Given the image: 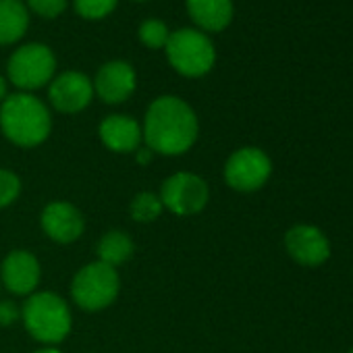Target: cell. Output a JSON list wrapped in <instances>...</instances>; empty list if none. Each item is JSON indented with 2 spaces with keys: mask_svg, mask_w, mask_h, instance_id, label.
Returning a JSON list of instances; mask_svg holds the SVG:
<instances>
[{
  "mask_svg": "<svg viewBox=\"0 0 353 353\" xmlns=\"http://www.w3.org/2000/svg\"><path fill=\"white\" fill-rule=\"evenodd\" d=\"M143 143L160 156H181L194 148L200 135L196 110L176 96L156 98L143 117Z\"/></svg>",
  "mask_w": 353,
  "mask_h": 353,
  "instance_id": "obj_1",
  "label": "cell"
},
{
  "mask_svg": "<svg viewBox=\"0 0 353 353\" xmlns=\"http://www.w3.org/2000/svg\"><path fill=\"white\" fill-rule=\"evenodd\" d=\"M0 131L19 148H36L44 143L52 131V114L48 106L28 94H11L0 104Z\"/></svg>",
  "mask_w": 353,
  "mask_h": 353,
  "instance_id": "obj_2",
  "label": "cell"
},
{
  "mask_svg": "<svg viewBox=\"0 0 353 353\" xmlns=\"http://www.w3.org/2000/svg\"><path fill=\"white\" fill-rule=\"evenodd\" d=\"M21 322L32 339L46 347L63 343L73 328L69 303L52 291L32 293L21 305Z\"/></svg>",
  "mask_w": 353,
  "mask_h": 353,
  "instance_id": "obj_3",
  "label": "cell"
},
{
  "mask_svg": "<svg viewBox=\"0 0 353 353\" xmlns=\"http://www.w3.org/2000/svg\"><path fill=\"white\" fill-rule=\"evenodd\" d=\"M164 50L170 67L183 77H204L216 63V50L210 38L190 28L172 32Z\"/></svg>",
  "mask_w": 353,
  "mask_h": 353,
  "instance_id": "obj_4",
  "label": "cell"
},
{
  "mask_svg": "<svg viewBox=\"0 0 353 353\" xmlns=\"http://www.w3.org/2000/svg\"><path fill=\"white\" fill-rule=\"evenodd\" d=\"M121 291V276L119 270L104 264L92 262L79 268L71 283V297L77 307L85 312H100L114 303Z\"/></svg>",
  "mask_w": 353,
  "mask_h": 353,
  "instance_id": "obj_5",
  "label": "cell"
},
{
  "mask_svg": "<svg viewBox=\"0 0 353 353\" xmlns=\"http://www.w3.org/2000/svg\"><path fill=\"white\" fill-rule=\"evenodd\" d=\"M57 71V57L54 52L40 42L26 44L13 52L7 65L9 79L21 92H34L48 85Z\"/></svg>",
  "mask_w": 353,
  "mask_h": 353,
  "instance_id": "obj_6",
  "label": "cell"
},
{
  "mask_svg": "<svg viewBox=\"0 0 353 353\" xmlns=\"http://www.w3.org/2000/svg\"><path fill=\"white\" fill-rule=\"evenodd\" d=\"M160 200L166 210L176 216H194L210 202V188L196 172H174L164 179Z\"/></svg>",
  "mask_w": 353,
  "mask_h": 353,
  "instance_id": "obj_7",
  "label": "cell"
},
{
  "mask_svg": "<svg viewBox=\"0 0 353 353\" xmlns=\"http://www.w3.org/2000/svg\"><path fill=\"white\" fill-rule=\"evenodd\" d=\"M272 174V160L260 148L248 145L235 150L225 162V181L231 190L252 194L262 190Z\"/></svg>",
  "mask_w": 353,
  "mask_h": 353,
  "instance_id": "obj_8",
  "label": "cell"
},
{
  "mask_svg": "<svg viewBox=\"0 0 353 353\" xmlns=\"http://www.w3.org/2000/svg\"><path fill=\"white\" fill-rule=\"evenodd\" d=\"M42 279L40 260L28 250H13L0 264V285L9 293L30 297L36 293Z\"/></svg>",
  "mask_w": 353,
  "mask_h": 353,
  "instance_id": "obj_9",
  "label": "cell"
},
{
  "mask_svg": "<svg viewBox=\"0 0 353 353\" xmlns=\"http://www.w3.org/2000/svg\"><path fill=\"white\" fill-rule=\"evenodd\" d=\"M94 98V83L88 75L79 71H67L61 73L50 81L48 88V100L50 104L65 114H77L90 106Z\"/></svg>",
  "mask_w": 353,
  "mask_h": 353,
  "instance_id": "obj_10",
  "label": "cell"
},
{
  "mask_svg": "<svg viewBox=\"0 0 353 353\" xmlns=\"http://www.w3.org/2000/svg\"><path fill=\"white\" fill-rule=\"evenodd\" d=\"M40 225L44 235L61 245L77 241L85 231V219L81 210L65 200L50 202L40 214Z\"/></svg>",
  "mask_w": 353,
  "mask_h": 353,
  "instance_id": "obj_11",
  "label": "cell"
},
{
  "mask_svg": "<svg viewBox=\"0 0 353 353\" xmlns=\"http://www.w3.org/2000/svg\"><path fill=\"white\" fill-rule=\"evenodd\" d=\"M287 254L301 266H320L330 256L326 235L314 225H295L285 235Z\"/></svg>",
  "mask_w": 353,
  "mask_h": 353,
  "instance_id": "obj_12",
  "label": "cell"
},
{
  "mask_svg": "<svg viewBox=\"0 0 353 353\" xmlns=\"http://www.w3.org/2000/svg\"><path fill=\"white\" fill-rule=\"evenodd\" d=\"M94 94L106 104H123L131 98L137 85L135 69L125 61H108L96 73Z\"/></svg>",
  "mask_w": 353,
  "mask_h": 353,
  "instance_id": "obj_13",
  "label": "cell"
},
{
  "mask_svg": "<svg viewBox=\"0 0 353 353\" xmlns=\"http://www.w3.org/2000/svg\"><path fill=\"white\" fill-rule=\"evenodd\" d=\"M98 135H100L102 143L110 152H117V154L137 152L143 141L141 125L133 117H127V114L106 117L98 127Z\"/></svg>",
  "mask_w": 353,
  "mask_h": 353,
  "instance_id": "obj_14",
  "label": "cell"
},
{
  "mask_svg": "<svg viewBox=\"0 0 353 353\" xmlns=\"http://www.w3.org/2000/svg\"><path fill=\"white\" fill-rule=\"evenodd\" d=\"M190 17L206 32H223L233 19V0H185Z\"/></svg>",
  "mask_w": 353,
  "mask_h": 353,
  "instance_id": "obj_15",
  "label": "cell"
},
{
  "mask_svg": "<svg viewBox=\"0 0 353 353\" xmlns=\"http://www.w3.org/2000/svg\"><path fill=\"white\" fill-rule=\"evenodd\" d=\"M30 26V15L21 0H0V46L19 42Z\"/></svg>",
  "mask_w": 353,
  "mask_h": 353,
  "instance_id": "obj_16",
  "label": "cell"
},
{
  "mask_svg": "<svg viewBox=\"0 0 353 353\" xmlns=\"http://www.w3.org/2000/svg\"><path fill=\"white\" fill-rule=\"evenodd\" d=\"M133 239L129 237V233L112 229L108 233H104L98 243H96V256L98 262H104L112 268H119L121 264H125L131 256H133Z\"/></svg>",
  "mask_w": 353,
  "mask_h": 353,
  "instance_id": "obj_17",
  "label": "cell"
},
{
  "mask_svg": "<svg viewBox=\"0 0 353 353\" xmlns=\"http://www.w3.org/2000/svg\"><path fill=\"white\" fill-rule=\"evenodd\" d=\"M162 212H164L162 200L158 194H152V192L137 194L129 204V214L135 223H154L160 219Z\"/></svg>",
  "mask_w": 353,
  "mask_h": 353,
  "instance_id": "obj_18",
  "label": "cell"
},
{
  "mask_svg": "<svg viewBox=\"0 0 353 353\" xmlns=\"http://www.w3.org/2000/svg\"><path fill=\"white\" fill-rule=\"evenodd\" d=\"M168 38H170V32H168L166 23L160 19H145L139 26V40L148 48H154V50L164 48Z\"/></svg>",
  "mask_w": 353,
  "mask_h": 353,
  "instance_id": "obj_19",
  "label": "cell"
},
{
  "mask_svg": "<svg viewBox=\"0 0 353 353\" xmlns=\"http://www.w3.org/2000/svg\"><path fill=\"white\" fill-rule=\"evenodd\" d=\"M21 194V179L9 168H0V210L9 208Z\"/></svg>",
  "mask_w": 353,
  "mask_h": 353,
  "instance_id": "obj_20",
  "label": "cell"
},
{
  "mask_svg": "<svg viewBox=\"0 0 353 353\" xmlns=\"http://www.w3.org/2000/svg\"><path fill=\"white\" fill-rule=\"evenodd\" d=\"M75 11L83 19H102L117 7V0H73Z\"/></svg>",
  "mask_w": 353,
  "mask_h": 353,
  "instance_id": "obj_21",
  "label": "cell"
},
{
  "mask_svg": "<svg viewBox=\"0 0 353 353\" xmlns=\"http://www.w3.org/2000/svg\"><path fill=\"white\" fill-rule=\"evenodd\" d=\"M28 7L44 19H54L67 9V0H28Z\"/></svg>",
  "mask_w": 353,
  "mask_h": 353,
  "instance_id": "obj_22",
  "label": "cell"
},
{
  "mask_svg": "<svg viewBox=\"0 0 353 353\" xmlns=\"http://www.w3.org/2000/svg\"><path fill=\"white\" fill-rule=\"evenodd\" d=\"M21 320V307L13 299H0V326H11Z\"/></svg>",
  "mask_w": 353,
  "mask_h": 353,
  "instance_id": "obj_23",
  "label": "cell"
},
{
  "mask_svg": "<svg viewBox=\"0 0 353 353\" xmlns=\"http://www.w3.org/2000/svg\"><path fill=\"white\" fill-rule=\"evenodd\" d=\"M135 156H137V162H139V164H148V162L154 158V152H152L150 148L143 145V148H139V150L135 152Z\"/></svg>",
  "mask_w": 353,
  "mask_h": 353,
  "instance_id": "obj_24",
  "label": "cell"
},
{
  "mask_svg": "<svg viewBox=\"0 0 353 353\" xmlns=\"http://www.w3.org/2000/svg\"><path fill=\"white\" fill-rule=\"evenodd\" d=\"M5 98H7V81L3 79V75H0V102Z\"/></svg>",
  "mask_w": 353,
  "mask_h": 353,
  "instance_id": "obj_25",
  "label": "cell"
},
{
  "mask_svg": "<svg viewBox=\"0 0 353 353\" xmlns=\"http://www.w3.org/2000/svg\"><path fill=\"white\" fill-rule=\"evenodd\" d=\"M34 353H61L57 347H42V349H38V351H34Z\"/></svg>",
  "mask_w": 353,
  "mask_h": 353,
  "instance_id": "obj_26",
  "label": "cell"
},
{
  "mask_svg": "<svg viewBox=\"0 0 353 353\" xmlns=\"http://www.w3.org/2000/svg\"><path fill=\"white\" fill-rule=\"evenodd\" d=\"M349 353H353V349H351V351H349Z\"/></svg>",
  "mask_w": 353,
  "mask_h": 353,
  "instance_id": "obj_27",
  "label": "cell"
},
{
  "mask_svg": "<svg viewBox=\"0 0 353 353\" xmlns=\"http://www.w3.org/2000/svg\"><path fill=\"white\" fill-rule=\"evenodd\" d=\"M0 287H3V285H0Z\"/></svg>",
  "mask_w": 353,
  "mask_h": 353,
  "instance_id": "obj_28",
  "label": "cell"
}]
</instances>
